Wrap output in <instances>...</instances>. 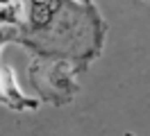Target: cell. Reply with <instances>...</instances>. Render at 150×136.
<instances>
[{
    "mask_svg": "<svg viewBox=\"0 0 150 136\" xmlns=\"http://www.w3.org/2000/svg\"><path fill=\"white\" fill-rule=\"evenodd\" d=\"M11 5V0H0V7H9Z\"/></svg>",
    "mask_w": 150,
    "mask_h": 136,
    "instance_id": "3957f363",
    "label": "cell"
},
{
    "mask_svg": "<svg viewBox=\"0 0 150 136\" xmlns=\"http://www.w3.org/2000/svg\"><path fill=\"white\" fill-rule=\"evenodd\" d=\"M2 91H5L7 100H11V102H21V100H23V95H21L18 89H16V82H14V75H11L9 68L2 70Z\"/></svg>",
    "mask_w": 150,
    "mask_h": 136,
    "instance_id": "7a4b0ae2",
    "label": "cell"
},
{
    "mask_svg": "<svg viewBox=\"0 0 150 136\" xmlns=\"http://www.w3.org/2000/svg\"><path fill=\"white\" fill-rule=\"evenodd\" d=\"M59 9V0H41V2H32V25L34 27H46L50 18L55 16Z\"/></svg>",
    "mask_w": 150,
    "mask_h": 136,
    "instance_id": "6da1fadb",
    "label": "cell"
},
{
    "mask_svg": "<svg viewBox=\"0 0 150 136\" xmlns=\"http://www.w3.org/2000/svg\"><path fill=\"white\" fill-rule=\"evenodd\" d=\"M82 2H86V0H82Z\"/></svg>",
    "mask_w": 150,
    "mask_h": 136,
    "instance_id": "277c9868",
    "label": "cell"
}]
</instances>
